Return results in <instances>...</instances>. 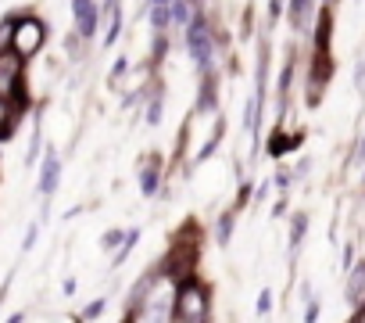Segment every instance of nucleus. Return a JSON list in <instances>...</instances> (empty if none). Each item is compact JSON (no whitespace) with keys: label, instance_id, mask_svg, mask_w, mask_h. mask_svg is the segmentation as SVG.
Wrapping results in <instances>:
<instances>
[{"label":"nucleus","instance_id":"25","mask_svg":"<svg viewBox=\"0 0 365 323\" xmlns=\"http://www.w3.org/2000/svg\"><path fill=\"white\" fill-rule=\"evenodd\" d=\"M11 40H15V15L0 19V54L11 51Z\"/></svg>","mask_w":365,"mask_h":323},{"label":"nucleus","instance_id":"35","mask_svg":"<svg viewBox=\"0 0 365 323\" xmlns=\"http://www.w3.org/2000/svg\"><path fill=\"white\" fill-rule=\"evenodd\" d=\"M340 0H319V8H336Z\"/></svg>","mask_w":365,"mask_h":323},{"label":"nucleus","instance_id":"3","mask_svg":"<svg viewBox=\"0 0 365 323\" xmlns=\"http://www.w3.org/2000/svg\"><path fill=\"white\" fill-rule=\"evenodd\" d=\"M51 40V26L36 15V11H15V40L11 51L26 61H33Z\"/></svg>","mask_w":365,"mask_h":323},{"label":"nucleus","instance_id":"24","mask_svg":"<svg viewBox=\"0 0 365 323\" xmlns=\"http://www.w3.org/2000/svg\"><path fill=\"white\" fill-rule=\"evenodd\" d=\"M104 309H108V298H93L90 305H83L79 323H93V319H101V316H104Z\"/></svg>","mask_w":365,"mask_h":323},{"label":"nucleus","instance_id":"17","mask_svg":"<svg viewBox=\"0 0 365 323\" xmlns=\"http://www.w3.org/2000/svg\"><path fill=\"white\" fill-rule=\"evenodd\" d=\"M194 22V0H172V29L182 33Z\"/></svg>","mask_w":365,"mask_h":323},{"label":"nucleus","instance_id":"4","mask_svg":"<svg viewBox=\"0 0 365 323\" xmlns=\"http://www.w3.org/2000/svg\"><path fill=\"white\" fill-rule=\"evenodd\" d=\"M297 69H301V51H297V44H290V47H287V58H283V69H279V76H276V86H272L276 115H279L283 126H287L290 97H294V90H297Z\"/></svg>","mask_w":365,"mask_h":323},{"label":"nucleus","instance_id":"22","mask_svg":"<svg viewBox=\"0 0 365 323\" xmlns=\"http://www.w3.org/2000/svg\"><path fill=\"white\" fill-rule=\"evenodd\" d=\"M133 72V61L122 54V58H115V65H111V72H108V83L115 86V90H122V79Z\"/></svg>","mask_w":365,"mask_h":323},{"label":"nucleus","instance_id":"19","mask_svg":"<svg viewBox=\"0 0 365 323\" xmlns=\"http://www.w3.org/2000/svg\"><path fill=\"white\" fill-rule=\"evenodd\" d=\"M301 287H304V291H301V298H304V316H301V319H304V323H319V316H322V298H319L308 284H301Z\"/></svg>","mask_w":365,"mask_h":323},{"label":"nucleus","instance_id":"21","mask_svg":"<svg viewBox=\"0 0 365 323\" xmlns=\"http://www.w3.org/2000/svg\"><path fill=\"white\" fill-rule=\"evenodd\" d=\"M86 47H90V40H83L76 29L65 36V51H68V61H83L86 58Z\"/></svg>","mask_w":365,"mask_h":323},{"label":"nucleus","instance_id":"33","mask_svg":"<svg viewBox=\"0 0 365 323\" xmlns=\"http://www.w3.org/2000/svg\"><path fill=\"white\" fill-rule=\"evenodd\" d=\"M36 237H40V227L33 223V227H29V234H26V241H22V252H29V248L36 244Z\"/></svg>","mask_w":365,"mask_h":323},{"label":"nucleus","instance_id":"5","mask_svg":"<svg viewBox=\"0 0 365 323\" xmlns=\"http://www.w3.org/2000/svg\"><path fill=\"white\" fill-rule=\"evenodd\" d=\"M26 58H19L15 51L0 54V97L4 101H22L29 104V90H26Z\"/></svg>","mask_w":365,"mask_h":323},{"label":"nucleus","instance_id":"6","mask_svg":"<svg viewBox=\"0 0 365 323\" xmlns=\"http://www.w3.org/2000/svg\"><path fill=\"white\" fill-rule=\"evenodd\" d=\"M165 158L158 154V151H150V154H143L140 162H136V184H140V194L143 198H158L161 191H165Z\"/></svg>","mask_w":365,"mask_h":323},{"label":"nucleus","instance_id":"38","mask_svg":"<svg viewBox=\"0 0 365 323\" xmlns=\"http://www.w3.org/2000/svg\"><path fill=\"white\" fill-rule=\"evenodd\" d=\"M201 4H205V0H194V8H201Z\"/></svg>","mask_w":365,"mask_h":323},{"label":"nucleus","instance_id":"2","mask_svg":"<svg viewBox=\"0 0 365 323\" xmlns=\"http://www.w3.org/2000/svg\"><path fill=\"white\" fill-rule=\"evenodd\" d=\"M333 51H312L308 47V65H304V79H301V94H304V108H319L326 101V90L333 83Z\"/></svg>","mask_w":365,"mask_h":323},{"label":"nucleus","instance_id":"11","mask_svg":"<svg viewBox=\"0 0 365 323\" xmlns=\"http://www.w3.org/2000/svg\"><path fill=\"white\" fill-rule=\"evenodd\" d=\"M165 79L154 72L150 76V90H147V104H143V122L147 126H161L165 122Z\"/></svg>","mask_w":365,"mask_h":323},{"label":"nucleus","instance_id":"16","mask_svg":"<svg viewBox=\"0 0 365 323\" xmlns=\"http://www.w3.org/2000/svg\"><path fill=\"white\" fill-rule=\"evenodd\" d=\"M308 237V212H290V230H287V248H290V259L301 252Z\"/></svg>","mask_w":365,"mask_h":323},{"label":"nucleus","instance_id":"26","mask_svg":"<svg viewBox=\"0 0 365 323\" xmlns=\"http://www.w3.org/2000/svg\"><path fill=\"white\" fill-rule=\"evenodd\" d=\"M354 262H358V248H354V241H344V248H340V273H347Z\"/></svg>","mask_w":365,"mask_h":323},{"label":"nucleus","instance_id":"12","mask_svg":"<svg viewBox=\"0 0 365 323\" xmlns=\"http://www.w3.org/2000/svg\"><path fill=\"white\" fill-rule=\"evenodd\" d=\"M237 216H240L237 205H230V209H222V212L215 216V223H212V237H215L219 248H230V244H233V237H237Z\"/></svg>","mask_w":365,"mask_h":323},{"label":"nucleus","instance_id":"32","mask_svg":"<svg viewBox=\"0 0 365 323\" xmlns=\"http://www.w3.org/2000/svg\"><path fill=\"white\" fill-rule=\"evenodd\" d=\"M308 173H312V158H301L297 166H294V177H297V180H304Z\"/></svg>","mask_w":365,"mask_h":323},{"label":"nucleus","instance_id":"15","mask_svg":"<svg viewBox=\"0 0 365 323\" xmlns=\"http://www.w3.org/2000/svg\"><path fill=\"white\" fill-rule=\"evenodd\" d=\"M222 140H226V119H222V115H215V129L208 133V140L201 144V151H197L190 162H194V166H205V162H208V158H212V154L222 147Z\"/></svg>","mask_w":365,"mask_h":323},{"label":"nucleus","instance_id":"39","mask_svg":"<svg viewBox=\"0 0 365 323\" xmlns=\"http://www.w3.org/2000/svg\"><path fill=\"white\" fill-rule=\"evenodd\" d=\"M147 4H150V0H143V4H140V8H147Z\"/></svg>","mask_w":365,"mask_h":323},{"label":"nucleus","instance_id":"14","mask_svg":"<svg viewBox=\"0 0 365 323\" xmlns=\"http://www.w3.org/2000/svg\"><path fill=\"white\" fill-rule=\"evenodd\" d=\"M301 140H304V133H301V129H297V133H290L283 122H276V129H272V136H269V154H272V158H283V154H287V151H294Z\"/></svg>","mask_w":365,"mask_h":323},{"label":"nucleus","instance_id":"1","mask_svg":"<svg viewBox=\"0 0 365 323\" xmlns=\"http://www.w3.org/2000/svg\"><path fill=\"white\" fill-rule=\"evenodd\" d=\"M215 319V294L212 284H205L197 273L182 277L175 284V305H172V323H212Z\"/></svg>","mask_w":365,"mask_h":323},{"label":"nucleus","instance_id":"10","mask_svg":"<svg viewBox=\"0 0 365 323\" xmlns=\"http://www.w3.org/2000/svg\"><path fill=\"white\" fill-rule=\"evenodd\" d=\"M344 302H347L351 312L365 305V259H358V262L344 273Z\"/></svg>","mask_w":365,"mask_h":323},{"label":"nucleus","instance_id":"20","mask_svg":"<svg viewBox=\"0 0 365 323\" xmlns=\"http://www.w3.org/2000/svg\"><path fill=\"white\" fill-rule=\"evenodd\" d=\"M297 184V177H294V169L287 166V162H279V166L272 169V187L279 191V194H290V187Z\"/></svg>","mask_w":365,"mask_h":323},{"label":"nucleus","instance_id":"18","mask_svg":"<svg viewBox=\"0 0 365 323\" xmlns=\"http://www.w3.org/2000/svg\"><path fill=\"white\" fill-rule=\"evenodd\" d=\"M140 234H143L140 227H129V234H125V244H122V248H118V252L111 255V266H115V269L129 262V255H133V248L140 244Z\"/></svg>","mask_w":365,"mask_h":323},{"label":"nucleus","instance_id":"34","mask_svg":"<svg viewBox=\"0 0 365 323\" xmlns=\"http://www.w3.org/2000/svg\"><path fill=\"white\" fill-rule=\"evenodd\" d=\"M344 323H365V305H361V309H354V312H351Z\"/></svg>","mask_w":365,"mask_h":323},{"label":"nucleus","instance_id":"30","mask_svg":"<svg viewBox=\"0 0 365 323\" xmlns=\"http://www.w3.org/2000/svg\"><path fill=\"white\" fill-rule=\"evenodd\" d=\"M272 191H276V187H272V180H262V184L255 187V198H251V205H262V202H265Z\"/></svg>","mask_w":365,"mask_h":323},{"label":"nucleus","instance_id":"9","mask_svg":"<svg viewBox=\"0 0 365 323\" xmlns=\"http://www.w3.org/2000/svg\"><path fill=\"white\" fill-rule=\"evenodd\" d=\"M61 187V154L54 147L43 151V162H40V194L43 198H54Z\"/></svg>","mask_w":365,"mask_h":323},{"label":"nucleus","instance_id":"7","mask_svg":"<svg viewBox=\"0 0 365 323\" xmlns=\"http://www.w3.org/2000/svg\"><path fill=\"white\" fill-rule=\"evenodd\" d=\"M222 72H208V76H197V97H194V108H190V119L197 115H219V104H222Z\"/></svg>","mask_w":365,"mask_h":323},{"label":"nucleus","instance_id":"27","mask_svg":"<svg viewBox=\"0 0 365 323\" xmlns=\"http://www.w3.org/2000/svg\"><path fill=\"white\" fill-rule=\"evenodd\" d=\"M279 19H287V0H269V29H276Z\"/></svg>","mask_w":365,"mask_h":323},{"label":"nucleus","instance_id":"13","mask_svg":"<svg viewBox=\"0 0 365 323\" xmlns=\"http://www.w3.org/2000/svg\"><path fill=\"white\" fill-rule=\"evenodd\" d=\"M26 108H29V104H22V101H4V97H0V140L15 136V129L22 126Z\"/></svg>","mask_w":365,"mask_h":323},{"label":"nucleus","instance_id":"28","mask_svg":"<svg viewBox=\"0 0 365 323\" xmlns=\"http://www.w3.org/2000/svg\"><path fill=\"white\" fill-rule=\"evenodd\" d=\"M272 305H276V298H272V291L265 287V291H258V302H255V312L258 316H269L272 312Z\"/></svg>","mask_w":365,"mask_h":323},{"label":"nucleus","instance_id":"31","mask_svg":"<svg viewBox=\"0 0 365 323\" xmlns=\"http://www.w3.org/2000/svg\"><path fill=\"white\" fill-rule=\"evenodd\" d=\"M287 209H290V194H279V198H276V205H272V216L279 219V216H287Z\"/></svg>","mask_w":365,"mask_h":323},{"label":"nucleus","instance_id":"8","mask_svg":"<svg viewBox=\"0 0 365 323\" xmlns=\"http://www.w3.org/2000/svg\"><path fill=\"white\" fill-rule=\"evenodd\" d=\"M101 22H104V8L97 0H72V29L83 40H93L101 33Z\"/></svg>","mask_w":365,"mask_h":323},{"label":"nucleus","instance_id":"36","mask_svg":"<svg viewBox=\"0 0 365 323\" xmlns=\"http://www.w3.org/2000/svg\"><path fill=\"white\" fill-rule=\"evenodd\" d=\"M22 319H26V312H11V319H8V323H22Z\"/></svg>","mask_w":365,"mask_h":323},{"label":"nucleus","instance_id":"23","mask_svg":"<svg viewBox=\"0 0 365 323\" xmlns=\"http://www.w3.org/2000/svg\"><path fill=\"white\" fill-rule=\"evenodd\" d=\"M125 234H129V230H122V227L104 230V234H101V252H118V248L125 244Z\"/></svg>","mask_w":365,"mask_h":323},{"label":"nucleus","instance_id":"29","mask_svg":"<svg viewBox=\"0 0 365 323\" xmlns=\"http://www.w3.org/2000/svg\"><path fill=\"white\" fill-rule=\"evenodd\" d=\"M354 90H358V97H365V58L354 61Z\"/></svg>","mask_w":365,"mask_h":323},{"label":"nucleus","instance_id":"37","mask_svg":"<svg viewBox=\"0 0 365 323\" xmlns=\"http://www.w3.org/2000/svg\"><path fill=\"white\" fill-rule=\"evenodd\" d=\"M361 194H365V166H361Z\"/></svg>","mask_w":365,"mask_h":323}]
</instances>
